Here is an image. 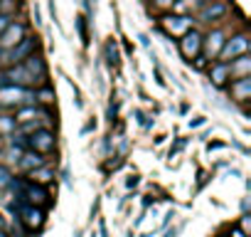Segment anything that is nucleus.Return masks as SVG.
I'll use <instances>...</instances> for the list:
<instances>
[{
  "mask_svg": "<svg viewBox=\"0 0 251 237\" xmlns=\"http://www.w3.org/2000/svg\"><path fill=\"white\" fill-rule=\"evenodd\" d=\"M138 183H141V176H138V173H133V176L126 178V188H128V190H131V188H136Z\"/></svg>",
  "mask_w": 251,
  "mask_h": 237,
  "instance_id": "28",
  "label": "nucleus"
},
{
  "mask_svg": "<svg viewBox=\"0 0 251 237\" xmlns=\"http://www.w3.org/2000/svg\"><path fill=\"white\" fill-rule=\"evenodd\" d=\"M231 237H249V235H246L239 225H231Z\"/></svg>",
  "mask_w": 251,
  "mask_h": 237,
  "instance_id": "32",
  "label": "nucleus"
},
{
  "mask_svg": "<svg viewBox=\"0 0 251 237\" xmlns=\"http://www.w3.org/2000/svg\"><path fill=\"white\" fill-rule=\"evenodd\" d=\"M15 13H18V0H0V15L15 18Z\"/></svg>",
  "mask_w": 251,
  "mask_h": 237,
  "instance_id": "23",
  "label": "nucleus"
},
{
  "mask_svg": "<svg viewBox=\"0 0 251 237\" xmlns=\"http://www.w3.org/2000/svg\"><path fill=\"white\" fill-rule=\"evenodd\" d=\"M229 72H231V79L236 77H249L251 74V55H241L236 59L229 62Z\"/></svg>",
  "mask_w": 251,
  "mask_h": 237,
  "instance_id": "17",
  "label": "nucleus"
},
{
  "mask_svg": "<svg viewBox=\"0 0 251 237\" xmlns=\"http://www.w3.org/2000/svg\"><path fill=\"white\" fill-rule=\"evenodd\" d=\"M207 72V79L214 89H224L229 82H231V72H229V62H222V59H212L209 67L204 69Z\"/></svg>",
  "mask_w": 251,
  "mask_h": 237,
  "instance_id": "13",
  "label": "nucleus"
},
{
  "mask_svg": "<svg viewBox=\"0 0 251 237\" xmlns=\"http://www.w3.org/2000/svg\"><path fill=\"white\" fill-rule=\"evenodd\" d=\"M136 121H138V124H141V126H143V124H146V114H143V111H141V109H136Z\"/></svg>",
  "mask_w": 251,
  "mask_h": 237,
  "instance_id": "36",
  "label": "nucleus"
},
{
  "mask_svg": "<svg viewBox=\"0 0 251 237\" xmlns=\"http://www.w3.org/2000/svg\"><path fill=\"white\" fill-rule=\"evenodd\" d=\"M229 15V3L226 0H204L202 8L192 15L195 25H217Z\"/></svg>",
  "mask_w": 251,
  "mask_h": 237,
  "instance_id": "3",
  "label": "nucleus"
},
{
  "mask_svg": "<svg viewBox=\"0 0 251 237\" xmlns=\"http://www.w3.org/2000/svg\"><path fill=\"white\" fill-rule=\"evenodd\" d=\"M40 52V37L37 35H27L25 40H20L15 47L5 50V57H3V67H10V64H20L23 59H27L30 55Z\"/></svg>",
  "mask_w": 251,
  "mask_h": 237,
  "instance_id": "7",
  "label": "nucleus"
},
{
  "mask_svg": "<svg viewBox=\"0 0 251 237\" xmlns=\"http://www.w3.org/2000/svg\"><path fill=\"white\" fill-rule=\"evenodd\" d=\"M158 28L163 30L165 37L177 40V37H182L187 30L195 28V18H192V15H177V13L168 10V13H160V15H158Z\"/></svg>",
  "mask_w": 251,
  "mask_h": 237,
  "instance_id": "2",
  "label": "nucleus"
},
{
  "mask_svg": "<svg viewBox=\"0 0 251 237\" xmlns=\"http://www.w3.org/2000/svg\"><path fill=\"white\" fill-rule=\"evenodd\" d=\"M99 235H101V237H108V227H106V220H99Z\"/></svg>",
  "mask_w": 251,
  "mask_h": 237,
  "instance_id": "34",
  "label": "nucleus"
},
{
  "mask_svg": "<svg viewBox=\"0 0 251 237\" xmlns=\"http://www.w3.org/2000/svg\"><path fill=\"white\" fill-rule=\"evenodd\" d=\"M99 210H101V198H96V200H94V205H91V210H89V217H91V220H96Z\"/></svg>",
  "mask_w": 251,
  "mask_h": 237,
  "instance_id": "29",
  "label": "nucleus"
},
{
  "mask_svg": "<svg viewBox=\"0 0 251 237\" xmlns=\"http://www.w3.org/2000/svg\"><path fill=\"white\" fill-rule=\"evenodd\" d=\"M224 89L229 91V99H231L234 104L246 106V104L251 101V74H249V77H236V79H231Z\"/></svg>",
  "mask_w": 251,
  "mask_h": 237,
  "instance_id": "11",
  "label": "nucleus"
},
{
  "mask_svg": "<svg viewBox=\"0 0 251 237\" xmlns=\"http://www.w3.org/2000/svg\"><path fill=\"white\" fill-rule=\"evenodd\" d=\"M15 195H20L27 205H37V207H45V210L52 207V203H54V195L50 193L47 185H35L27 178H23V185H20V190Z\"/></svg>",
  "mask_w": 251,
  "mask_h": 237,
  "instance_id": "6",
  "label": "nucleus"
},
{
  "mask_svg": "<svg viewBox=\"0 0 251 237\" xmlns=\"http://www.w3.org/2000/svg\"><path fill=\"white\" fill-rule=\"evenodd\" d=\"M249 47H251V37H249L246 30L231 32V35H226L224 47H222V52H219L217 59H222V62H231V59H236V57H241V55H249Z\"/></svg>",
  "mask_w": 251,
  "mask_h": 237,
  "instance_id": "4",
  "label": "nucleus"
},
{
  "mask_svg": "<svg viewBox=\"0 0 251 237\" xmlns=\"http://www.w3.org/2000/svg\"><path fill=\"white\" fill-rule=\"evenodd\" d=\"M23 64H25V69L37 79V84H40V87L50 82V64H47V59H45V55H42V52L30 55L27 59H23Z\"/></svg>",
  "mask_w": 251,
  "mask_h": 237,
  "instance_id": "12",
  "label": "nucleus"
},
{
  "mask_svg": "<svg viewBox=\"0 0 251 237\" xmlns=\"http://www.w3.org/2000/svg\"><path fill=\"white\" fill-rule=\"evenodd\" d=\"M35 104L37 106H54L57 104V91L50 82L42 87H35Z\"/></svg>",
  "mask_w": 251,
  "mask_h": 237,
  "instance_id": "16",
  "label": "nucleus"
},
{
  "mask_svg": "<svg viewBox=\"0 0 251 237\" xmlns=\"http://www.w3.org/2000/svg\"><path fill=\"white\" fill-rule=\"evenodd\" d=\"M177 52H180V57L190 64L200 52H202V30L195 25L192 30H187L182 37H177Z\"/></svg>",
  "mask_w": 251,
  "mask_h": 237,
  "instance_id": "8",
  "label": "nucleus"
},
{
  "mask_svg": "<svg viewBox=\"0 0 251 237\" xmlns=\"http://www.w3.org/2000/svg\"><path fill=\"white\" fill-rule=\"evenodd\" d=\"M84 8H86V13H89V15L94 13V5H91V0H84Z\"/></svg>",
  "mask_w": 251,
  "mask_h": 237,
  "instance_id": "39",
  "label": "nucleus"
},
{
  "mask_svg": "<svg viewBox=\"0 0 251 237\" xmlns=\"http://www.w3.org/2000/svg\"><path fill=\"white\" fill-rule=\"evenodd\" d=\"M47 161H50L47 156H42V153H37V151H30V148H25V151L20 153L18 163H15V171H18L20 176H25V173H30L32 168H40V166H45Z\"/></svg>",
  "mask_w": 251,
  "mask_h": 237,
  "instance_id": "15",
  "label": "nucleus"
},
{
  "mask_svg": "<svg viewBox=\"0 0 251 237\" xmlns=\"http://www.w3.org/2000/svg\"><path fill=\"white\" fill-rule=\"evenodd\" d=\"M13 176H15V171H13L8 163L0 161V193H3V190L8 188V183L13 180Z\"/></svg>",
  "mask_w": 251,
  "mask_h": 237,
  "instance_id": "22",
  "label": "nucleus"
},
{
  "mask_svg": "<svg viewBox=\"0 0 251 237\" xmlns=\"http://www.w3.org/2000/svg\"><path fill=\"white\" fill-rule=\"evenodd\" d=\"M138 237H153V232H146V235H138Z\"/></svg>",
  "mask_w": 251,
  "mask_h": 237,
  "instance_id": "42",
  "label": "nucleus"
},
{
  "mask_svg": "<svg viewBox=\"0 0 251 237\" xmlns=\"http://www.w3.org/2000/svg\"><path fill=\"white\" fill-rule=\"evenodd\" d=\"M37 114H40V106L37 104H27V106H18L13 111L15 116V124H30V121H37Z\"/></svg>",
  "mask_w": 251,
  "mask_h": 237,
  "instance_id": "18",
  "label": "nucleus"
},
{
  "mask_svg": "<svg viewBox=\"0 0 251 237\" xmlns=\"http://www.w3.org/2000/svg\"><path fill=\"white\" fill-rule=\"evenodd\" d=\"M27 104H35V89L18 87V84L0 87V109L3 111H15L18 106H27Z\"/></svg>",
  "mask_w": 251,
  "mask_h": 237,
  "instance_id": "1",
  "label": "nucleus"
},
{
  "mask_svg": "<svg viewBox=\"0 0 251 237\" xmlns=\"http://www.w3.org/2000/svg\"><path fill=\"white\" fill-rule=\"evenodd\" d=\"M81 235H84V232H81V230H76V237H81Z\"/></svg>",
  "mask_w": 251,
  "mask_h": 237,
  "instance_id": "43",
  "label": "nucleus"
},
{
  "mask_svg": "<svg viewBox=\"0 0 251 237\" xmlns=\"http://www.w3.org/2000/svg\"><path fill=\"white\" fill-rule=\"evenodd\" d=\"M59 139H57V129H35L32 134H27V148L37 151L42 156H52L57 153Z\"/></svg>",
  "mask_w": 251,
  "mask_h": 237,
  "instance_id": "5",
  "label": "nucleus"
},
{
  "mask_svg": "<svg viewBox=\"0 0 251 237\" xmlns=\"http://www.w3.org/2000/svg\"><path fill=\"white\" fill-rule=\"evenodd\" d=\"M103 55H106V64H108V67H118L121 55H118V42H116L113 37L106 40V45H103Z\"/></svg>",
  "mask_w": 251,
  "mask_h": 237,
  "instance_id": "21",
  "label": "nucleus"
},
{
  "mask_svg": "<svg viewBox=\"0 0 251 237\" xmlns=\"http://www.w3.org/2000/svg\"><path fill=\"white\" fill-rule=\"evenodd\" d=\"M108 151H111V136L103 139V153H108Z\"/></svg>",
  "mask_w": 251,
  "mask_h": 237,
  "instance_id": "38",
  "label": "nucleus"
},
{
  "mask_svg": "<svg viewBox=\"0 0 251 237\" xmlns=\"http://www.w3.org/2000/svg\"><path fill=\"white\" fill-rule=\"evenodd\" d=\"M175 217H177V212H175V210H168V212H165V217H163V230H165V227H168Z\"/></svg>",
  "mask_w": 251,
  "mask_h": 237,
  "instance_id": "31",
  "label": "nucleus"
},
{
  "mask_svg": "<svg viewBox=\"0 0 251 237\" xmlns=\"http://www.w3.org/2000/svg\"><path fill=\"white\" fill-rule=\"evenodd\" d=\"M25 178H27L30 183H35V185H47V188H52V185L57 183V168L52 166V161H47L45 166L32 168L30 173H25Z\"/></svg>",
  "mask_w": 251,
  "mask_h": 237,
  "instance_id": "14",
  "label": "nucleus"
},
{
  "mask_svg": "<svg viewBox=\"0 0 251 237\" xmlns=\"http://www.w3.org/2000/svg\"><path fill=\"white\" fill-rule=\"evenodd\" d=\"M76 30H79L81 45H84V47H89V30H86V18H76Z\"/></svg>",
  "mask_w": 251,
  "mask_h": 237,
  "instance_id": "24",
  "label": "nucleus"
},
{
  "mask_svg": "<svg viewBox=\"0 0 251 237\" xmlns=\"http://www.w3.org/2000/svg\"><path fill=\"white\" fill-rule=\"evenodd\" d=\"M239 227H241L246 235H251V215H249V212H244V215H241V220H239Z\"/></svg>",
  "mask_w": 251,
  "mask_h": 237,
  "instance_id": "27",
  "label": "nucleus"
},
{
  "mask_svg": "<svg viewBox=\"0 0 251 237\" xmlns=\"http://www.w3.org/2000/svg\"><path fill=\"white\" fill-rule=\"evenodd\" d=\"M10 20H13L10 15H0V32H3V30H5L8 25H10Z\"/></svg>",
  "mask_w": 251,
  "mask_h": 237,
  "instance_id": "33",
  "label": "nucleus"
},
{
  "mask_svg": "<svg viewBox=\"0 0 251 237\" xmlns=\"http://www.w3.org/2000/svg\"><path fill=\"white\" fill-rule=\"evenodd\" d=\"M224 40H226V30L224 28H212L207 32H202V55L212 62L219 57L222 47H224Z\"/></svg>",
  "mask_w": 251,
  "mask_h": 237,
  "instance_id": "9",
  "label": "nucleus"
},
{
  "mask_svg": "<svg viewBox=\"0 0 251 237\" xmlns=\"http://www.w3.org/2000/svg\"><path fill=\"white\" fill-rule=\"evenodd\" d=\"M249 207H251V203H249V195H246V198H241V215L249 212Z\"/></svg>",
  "mask_w": 251,
  "mask_h": 237,
  "instance_id": "35",
  "label": "nucleus"
},
{
  "mask_svg": "<svg viewBox=\"0 0 251 237\" xmlns=\"http://www.w3.org/2000/svg\"><path fill=\"white\" fill-rule=\"evenodd\" d=\"M94 129H96V121H89V124L81 129V134H89V131H94Z\"/></svg>",
  "mask_w": 251,
  "mask_h": 237,
  "instance_id": "37",
  "label": "nucleus"
},
{
  "mask_svg": "<svg viewBox=\"0 0 251 237\" xmlns=\"http://www.w3.org/2000/svg\"><path fill=\"white\" fill-rule=\"evenodd\" d=\"M180 230H182V225H175V227H170V225H168L163 237H177V235H180Z\"/></svg>",
  "mask_w": 251,
  "mask_h": 237,
  "instance_id": "30",
  "label": "nucleus"
},
{
  "mask_svg": "<svg viewBox=\"0 0 251 237\" xmlns=\"http://www.w3.org/2000/svg\"><path fill=\"white\" fill-rule=\"evenodd\" d=\"M190 64H192V67H195L197 72H204V69L209 67V59H207V57H204V55L200 52V55H197V57H195V59H192Z\"/></svg>",
  "mask_w": 251,
  "mask_h": 237,
  "instance_id": "25",
  "label": "nucleus"
},
{
  "mask_svg": "<svg viewBox=\"0 0 251 237\" xmlns=\"http://www.w3.org/2000/svg\"><path fill=\"white\" fill-rule=\"evenodd\" d=\"M173 5H175V0H153V8L160 10V13H168Z\"/></svg>",
  "mask_w": 251,
  "mask_h": 237,
  "instance_id": "26",
  "label": "nucleus"
},
{
  "mask_svg": "<svg viewBox=\"0 0 251 237\" xmlns=\"http://www.w3.org/2000/svg\"><path fill=\"white\" fill-rule=\"evenodd\" d=\"M15 129H18V124H15L13 111H3V109H0V139L15 134Z\"/></svg>",
  "mask_w": 251,
  "mask_h": 237,
  "instance_id": "20",
  "label": "nucleus"
},
{
  "mask_svg": "<svg viewBox=\"0 0 251 237\" xmlns=\"http://www.w3.org/2000/svg\"><path fill=\"white\" fill-rule=\"evenodd\" d=\"M202 3H204V0H175V5L170 10L177 13V15H195L202 8Z\"/></svg>",
  "mask_w": 251,
  "mask_h": 237,
  "instance_id": "19",
  "label": "nucleus"
},
{
  "mask_svg": "<svg viewBox=\"0 0 251 237\" xmlns=\"http://www.w3.org/2000/svg\"><path fill=\"white\" fill-rule=\"evenodd\" d=\"M30 35V25L27 23H23V20H10V25L0 32V47L3 50H10V47H15L20 40H25Z\"/></svg>",
  "mask_w": 251,
  "mask_h": 237,
  "instance_id": "10",
  "label": "nucleus"
},
{
  "mask_svg": "<svg viewBox=\"0 0 251 237\" xmlns=\"http://www.w3.org/2000/svg\"><path fill=\"white\" fill-rule=\"evenodd\" d=\"M126 237H136V230H133V227H131V230H128V232H126Z\"/></svg>",
  "mask_w": 251,
  "mask_h": 237,
  "instance_id": "41",
  "label": "nucleus"
},
{
  "mask_svg": "<svg viewBox=\"0 0 251 237\" xmlns=\"http://www.w3.org/2000/svg\"><path fill=\"white\" fill-rule=\"evenodd\" d=\"M202 124H204V118H202V116L197 118V121H190V126H202Z\"/></svg>",
  "mask_w": 251,
  "mask_h": 237,
  "instance_id": "40",
  "label": "nucleus"
}]
</instances>
